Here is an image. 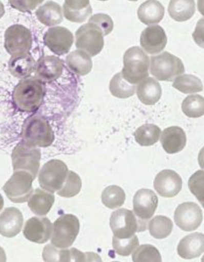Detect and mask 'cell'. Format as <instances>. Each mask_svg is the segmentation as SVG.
<instances>
[{"label": "cell", "instance_id": "obj_1", "mask_svg": "<svg viewBox=\"0 0 204 262\" xmlns=\"http://www.w3.org/2000/svg\"><path fill=\"white\" fill-rule=\"evenodd\" d=\"M44 96L43 82L37 78H26L14 89L12 98L17 109L33 112L40 106Z\"/></svg>", "mask_w": 204, "mask_h": 262}, {"label": "cell", "instance_id": "obj_2", "mask_svg": "<svg viewBox=\"0 0 204 262\" xmlns=\"http://www.w3.org/2000/svg\"><path fill=\"white\" fill-rule=\"evenodd\" d=\"M21 137L23 142L28 145L44 148L51 146L55 140L51 125L45 118L38 115L25 121Z\"/></svg>", "mask_w": 204, "mask_h": 262}, {"label": "cell", "instance_id": "obj_3", "mask_svg": "<svg viewBox=\"0 0 204 262\" xmlns=\"http://www.w3.org/2000/svg\"><path fill=\"white\" fill-rule=\"evenodd\" d=\"M149 57L139 47L128 49L124 56V78L132 84H137L149 77Z\"/></svg>", "mask_w": 204, "mask_h": 262}, {"label": "cell", "instance_id": "obj_4", "mask_svg": "<svg viewBox=\"0 0 204 262\" xmlns=\"http://www.w3.org/2000/svg\"><path fill=\"white\" fill-rule=\"evenodd\" d=\"M130 210L120 209L111 215L110 226L114 236L118 238L132 237L135 232L144 231L147 229L145 221L139 220Z\"/></svg>", "mask_w": 204, "mask_h": 262}, {"label": "cell", "instance_id": "obj_5", "mask_svg": "<svg viewBox=\"0 0 204 262\" xmlns=\"http://www.w3.org/2000/svg\"><path fill=\"white\" fill-rule=\"evenodd\" d=\"M80 230V222L73 214L60 216L53 225L52 245L59 249H68L73 245Z\"/></svg>", "mask_w": 204, "mask_h": 262}, {"label": "cell", "instance_id": "obj_6", "mask_svg": "<svg viewBox=\"0 0 204 262\" xmlns=\"http://www.w3.org/2000/svg\"><path fill=\"white\" fill-rule=\"evenodd\" d=\"M150 73L157 80L173 81L174 79L185 71L182 61L172 54L165 52L151 57Z\"/></svg>", "mask_w": 204, "mask_h": 262}, {"label": "cell", "instance_id": "obj_7", "mask_svg": "<svg viewBox=\"0 0 204 262\" xmlns=\"http://www.w3.org/2000/svg\"><path fill=\"white\" fill-rule=\"evenodd\" d=\"M34 180L33 176L27 171H14L11 178L3 186V190L12 202L26 203L33 194Z\"/></svg>", "mask_w": 204, "mask_h": 262}, {"label": "cell", "instance_id": "obj_8", "mask_svg": "<svg viewBox=\"0 0 204 262\" xmlns=\"http://www.w3.org/2000/svg\"><path fill=\"white\" fill-rule=\"evenodd\" d=\"M40 149L21 142L14 148L12 154L13 171H27L35 179L40 168Z\"/></svg>", "mask_w": 204, "mask_h": 262}, {"label": "cell", "instance_id": "obj_9", "mask_svg": "<svg viewBox=\"0 0 204 262\" xmlns=\"http://www.w3.org/2000/svg\"><path fill=\"white\" fill-rule=\"evenodd\" d=\"M69 170L67 165L59 160L46 163L38 175L39 184L42 189L51 193L58 192L66 180Z\"/></svg>", "mask_w": 204, "mask_h": 262}, {"label": "cell", "instance_id": "obj_10", "mask_svg": "<svg viewBox=\"0 0 204 262\" xmlns=\"http://www.w3.org/2000/svg\"><path fill=\"white\" fill-rule=\"evenodd\" d=\"M5 46L10 55L17 56L29 53L32 47L31 32L21 25H14L6 30Z\"/></svg>", "mask_w": 204, "mask_h": 262}, {"label": "cell", "instance_id": "obj_11", "mask_svg": "<svg viewBox=\"0 0 204 262\" xmlns=\"http://www.w3.org/2000/svg\"><path fill=\"white\" fill-rule=\"evenodd\" d=\"M104 35L96 25L88 23L78 28L76 32V46L88 53L91 56L101 52L105 41Z\"/></svg>", "mask_w": 204, "mask_h": 262}, {"label": "cell", "instance_id": "obj_12", "mask_svg": "<svg viewBox=\"0 0 204 262\" xmlns=\"http://www.w3.org/2000/svg\"><path fill=\"white\" fill-rule=\"evenodd\" d=\"M202 220V210L195 203H182L175 211V224L182 231L190 232L196 230L201 224Z\"/></svg>", "mask_w": 204, "mask_h": 262}, {"label": "cell", "instance_id": "obj_13", "mask_svg": "<svg viewBox=\"0 0 204 262\" xmlns=\"http://www.w3.org/2000/svg\"><path fill=\"white\" fill-rule=\"evenodd\" d=\"M74 42L72 33L66 28L53 27L49 29L44 36L46 46L57 55H66L70 51Z\"/></svg>", "mask_w": 204, "mask_h": 262}, {"label": "cell", "instance_id": "obj_14", "mask_svg": "<svg viewBox=\"0 0 204 262\" xmlns=\"http://www.w3.org/2000/svg\"><path fill=\"white\" fill-rule=\"evenodd\" d=\"M52 232V224L46 217L31 218L26 222L23 231L25 237L37 244L47 242L51 238Z\"/></svg>", "mask_w": 204, "mask_h": 262}, {"label": "cell", "instance_id": "obj_15", "mask_svg": "<svg viewBox=\"0 0 204 262\" xmlns=\"http://www.w3.org/2000/svg\"><path fill=\"white\" fill-rule=\"evenodd\" d=\"M158 205V198L152 190L139 189L133 199L134 211L139 220L148 221L155 214Z\"/></svg>", "mask_w": 204, "mask_h": 262}, {"label": "cell", "instance_id": "obj_16", "mask_svg": "<svg viewBox=\"0 0 204 262\" xmlns=\"http://www.w3.org/2000/svg\"><path fill=\"white\" fill-rule=\"evenodd\" d=\"M182 179L173 170H164L157 174L154 188L161 196L171 198L176 196L182 188Z\"/></svg>", "mask_w": 204, "mask_h": 262}, {"label": "cell", "instance_id": "obj_17", "mask_svg": "<svg viewBox=\"0 0 204 262\" xmlns=\"http://www.w3.org/2000/svg\"><path fill=\"white\" fill-rule=\"evenodd\" d=\"M62 60L55 56L41 57L35 66V78L44 82H50L58 79L63 74Z\"/></svg>", "mask_w": 204, "mask_h": 262}, {"label": "cell", "instance_id": "obj_18", "mask_svg": "<svg viewBox=\"0 0 204 262\" xmlns=\"http://www.w3.org/2000/svg\"><path fill=\"white\" fill-rule=\"evenodd\" d=\"M167 37L164 29L159 25H153L142 31L140 45L147 53L154 55L162 51L166 48Z\"/></svg>", "mask_w": 204, "mask_h": 262}, {"label": "cell", "instance_id": "obj_19", "mask_svg": "<svg viewBox=\"0 0 204 262\" xmlns=\"http://www.w3.org/2000/svg\"><path fill=\"white\" fill-rule=\"evenodd\" d=\"M24 217L15 207L6 208L0 216V233L7 238H13L22 230Z\"/></svg>", "mask_w": 204, "mask_h": 262}, {"label": "cell", "instance_id": "obj_20", "mask_svg": "<svg viewBox=\"0 0 204 262\" xmlns=\"http://www.w3.org/2000/svg\"><path fill=\"white\" fill-rule=\"evenodd\" d=\"M178 255L185 259H192L204 252V235L195 232L182 238L177 247Z\"/></svg>", "mask_w": 204, "mask_h": 262}, {"label": "cell", "instance_id": "obj_21", "mask_svg": "<svg viewBox=\"0 0 204 262\" xmlns=\"http://www.w3.org/2000/svg\"><path fill=\"white\" fill-rule=\"evenodd\" d=\"M186 136L182 129L178 126H172L165 129L160 138V143L168 154L180 152L186 144Z\"/></svg>", "mask_w": 204, "mask_h": 262}, {"label": "cell", "instance_id": "obj_22", "mask_svg": "<svg viewBox=\"0 0 204 262\" xmlns=\"http://www.w3.org/2000/svg\"><path fill=\"white\" fill-rule=\"evenodd\" d=\"M63 9L66 19L74 23H84L92 13L90 0H65Z\"/></svg>", "mask_w": 204, "mask_h": 262}, {"label": "cell", "instance_id": "obj_23", "mask_svg": "<svg viewBox=\"0 0 204 262\" xmlns=\"http://www.w3.org/2000/svg\"><path fill=\"white\" fill-rule=\"evenodd\" d=\"M137 95L139 100L146 105H154L162 95V89L155 78L148 77L138 85Z\"/></svg>", "mask_w": 204, "mask_h": 262}, {"label": "cell", "instance_id": "obj_24", "mask_svg": "<svg viewBox=\"0 0 204 262\" xmlns=\"http://www.w3.org/2000/svg\"><path fill=\"white\" fill-rule=\"evenodd\" d=\"M54 202L55 195L53 193L37 188L28 200V206L32 212L42 216L49 212Z\"/></svg>", "mask_w": 204, "mask_h": 262}, {"label": "cell", "instance_id": "obj_25", "mask_svg": "<svg viewBox=\"0 0 204 262\" xmlns=\"http://www.w3.org/2000/svg\"><path fill=\"white\" fill-rule=\"evenodd\" d=\"M36 63L30 53L13 56L9 62V70L13 76L26 78L33 73Z\"/></svg>", "mask_w": 204, "mask_h": 262}, {"label": "cell", "instance_id": "obj_26", "mask_svg": "<svg viewBox=\"0 0 204 262\" xmlns=\"http://www.w3.org/2000/svg\"><path fill=\"white\" fill-rule=\"evenodd\" d=\"M164 14V7L157 0H148L143 3L138 10L139 20L148 25L159 23Z\"/></svg>", "mask_w": 204, "mask_h": 262}, {"label": "cell", "instance_id": "obj_27", "mask_svg": "<svg viewBox=\"0 0 204 262\" xmlns=\"http://www.w3.org/2000/svg\"><path fill=\"white\" fill-rule=\"evenodd\" d=\"M66 64L69 69L75 74L84 76L92 70V61L91 56L84 50H75L66 57Z\"/></svg>", "mask_w": 204, "mask_h": 262}, {"label": "cell", "instance_id": "obj_28", "mask_svg": "<svg viewBox=\"0 0 204 262\" xmlns=\"http://www.w3.org/2000/svg\"><path fill=\"white\" fill-rule=\"evenodd\" d=\"M37 19L46 26L59 24L63 20L62 7L54 2L49 1L39 7L35 12Z\"/></svg>", "mask_w": 204, "mask_h": 262}, {"label": "cell", "instance_id": "obj_29", "mask_svg": "<svg viewBox=\"0 0 204 262\" xmlns=\"http://www.w3.org/2000/svg\"><path fill=\"white\" fill-rule=\"evenodd\" d=\"M168 10L174 20L185 21L195 13V3L194 0H171Z\"/></svg>", "mask_w": 204, "mask_h": 262}, {"label": "cell", "instance_id": "obj_30", "mask_svg": "<svg viewBox=\"0 0 204 262\" xmlns=\"http://www.w3.org/2000/svg\"><path fill=\"white\" fill-rule=\"evenodd\" d=\"M161 130L158 126L154 124H145L134 132L135 141L142 146H149L158 142Z\"/></svg>", "mask_w": 204, "mask_h": 262}, {"label": "cell", "instance_id": "obj_31", "mask_svg": "<svg viewBox=\"0 0 204 262\" xmlns=\"http://www.w3.org/2000/svg\"><path fill=\"white\" fill-rule=\"evenodd\" d=\"M110 91L112 95L120 99H127L134 95L135 84H131L124 78L121 73H117L110 81Z\"/></svg>", "mask_w": 204, "mask_h": 262}, {"label": "cell", "instance_id": "obj_32", "mask_svg": "<svg viewBox=\"0 0 204 262\" xmlns=\"http://www.w3.org/2000/svg\"><path fill=\"white\" fill-rule=\"evenodd\" d=\"M173 87L185 94L201 92L203 84L201 80L194 75L185 74L175 79Z\"/></svg>", "mask_w": 204, "mask_h": 262}, {"label": "cell", "instance_id": "obj_33", "mask_svg": "<svg viewBox=\"0 0 204 262\" xmlns=\"http://www.w3.org/2000/svg\"><path fill=\"white\" fill-rule=\"evenodd\" d=\"M173 224L169 218L164 216H157L149 224L150 235L156 239H164L171 234Z\"/></svg>", "mask_w": 204, "mask_h": 262}, {"label": "cell", "instance_id": "obj_34", "mask_svg": "<svg viewBox=\"0 0 204 262\" xmlns=\"http://www.w3.org/2000/svg\"><path fill=\"white\" fill-rule=\"evenodd\" d=\"M126 195L123 189L116 185L109 186L104 190L101 200L104 205L110 209H117L124 205Z\"/></svg>", "mask_w": 204, "mask_h": 262}, {"label": "cell", "instance_id": "obj_35", "mask_svg": "<svg viewBox=\"0 0 204 262\" xmlns=\"http://www.w3.org/2000/svg\"><path fill=\"white\" fill-rule=\"evenodd\" d=\"M181 109L189 118H199L204 115V98L198 95L186 97L182 103Z\"/></svg>", "mask_w": 204, "mask_h": 262}, {"label": "cell", "instance_id": "obj_36", "mask_svg": "<svg viewBox=\"0 0 204 262\" xmlns=\"http://www.w3.org/2000/svg\"><path fill=\"white\" fill-rule=\"evenodd\" d=\"M42 256L45 261H74V248L58 249L48 245L45 246Z\"/></svg>", "mask_w": 204, "mask_h": 262}, {"label": "cell", "instance_id": "obj_37", "mask_svg": "<svg viewBox=\"0 0 204 262\" xmlns=\"http://www.w3.org/2000/svg\"><path fill=\"white\" fill-rule=\"evenodd\" d=\"M82 183L79 176L73 171H69L66 180L57 194L64 198H71L80 191Z\"/></svg>", "mask_w": 204, "mask_h": 262}, {"label": "cell", "instance_id": "obj_38", "mask_svg": "<svg viewBox=\"0 0 204 262\" xmlns=\"http://www.w3.org/2000/svg\"><path fill=\"white\" fill-rule=\"evenodd\" d=\"M138 246V239L135 235L129 238H118L114 236L113 237V249L120 256H130Z\"/></svg>", "mask_w": 204, "mask_h": 262}, {"label": "cell", "instance_id": "obj_39", "mask_svg": "<svg viewBox=\"0 0 204 262\" xmlns=\"http://www.w3.org/2000/svg\"><path fill=\"white\" fill-rule=\"evenodd\" d=\"M134 261H161L160 254L156 247L149 245H142L132 254Z\"/></svg>", "mask_w": 204, "mask_h": 262}, {"label": "cell", "instance_id": "obj_40", "mask_svg": "<svg viewBox=\"0 0 204 262\" xmlns=\"http://www.w3.org/2000/svg\"><path fill=\"white\" fill-rule=\"evenodd\" d=\"M190 191L195 196L204 209V170H198L190 178Z\"/></svg>", "mask_w": 204, "mask_h": 262}, {"label": "cell", "instance_id": "obj_41", "mask_svg": "<svg viewBox=\"0 0 204 262\" xmlns=\"http://www.w3.org/2000/svg\"><path fill=\"white\" fill-rule=\"evenodd\" d=\"M89 23L96 25L102 31L104 36L109 35L112 31L114 27L112 18L103 13L92 16L89 19Z\"/></svg>", "mask_w": 204, "mask_h": 262}, {"label": "cell", "instance_id": "obj_42", "mask_svg": "<svg viewBox=\"0 0 204 262\" xmlns=\"http://www.w3.org/2000/svg\"><path fill=\"white\" fill-rule=\"evenodd\" d=\"M44 0H9L13 9L22 12H29L40 5Z\"/></svg>", "mask_w": 204, "mask_h": 262}, {"label": "cell", "instance_id": "obj_43", "mask_svg": "<svg viewBox=\"0 0 204 262\" xmlns=\"http://www.w3.org/2000/svg\"><path fill=\"white\" fill-rule=\"evenodd\" d=\"M193 40L200 48L204 49V19L202 18L196 24L195 30L192 34Z\"/></svg>", "mask_w": 204, "mask_h": 262}, {"label": "cell", "instance_id": "obj_44", "mask_svg": "<svg viewBox=\"0 0 204 262\" xmlns=\"http://www.w3.org/2000/svg\"><path fill=\"white\" fill-rule=\"evenodd\" d=\"M198 162L200 168L204 169V147L200 150L199 153Z\"/></svg>", "mask_w": 204, "mask_h": 262}, {"label": "cell", "instance_id": "obj_45", "mask_svg": "<svg viewBox=\"0 0 204 262\" xmlns=\"http://www.w3.org/2000/svg\"><path fill=\"white\" fill-rule=\"evenodd\" d=\"M198 9L200 13L204 16V0H198Z\"/></svg>", "mask_w": 204, "mask_h": 262}, {"label": "cell", "instance_id": "obj_46", "mask_svg": "<svg viewBox=\"0 0 204 262\" xmlns=\"http://www.w3.org/2000/svg\"><path fill=\"white\" fill-rule=\"evenodd\" d=\"M130 1L136 2V1H138V0H130Z\"/></svg>", "mask_w": 204, "mask_h": 262}, {"label": "cell", "instance_id": "obj_47", "mask_svg": "<svg viewBox=\"0 0 204 262\" xmlns=\"http://www.w3.org/2000/svg\"><path fill=\"white\" fill-rule=\"evenodd\" d=\"M99 1H107V0H99Z\"/></svg>", "mask_w": 204, "mask_h": 262}, {"label": "cell", "instance_id": "obj_48", "mask_svg": "<svg viewBox=\"0 0 204 262\" xmlns=\"http://www.w3.org/2000/svg\"><path fill=\"white\" fill-rule=\"evenodd\" d=\"M202 261H204V256L202 257Z\"/></svg>", "mask_w": 204, "mask_h": 262}]
</instances>
